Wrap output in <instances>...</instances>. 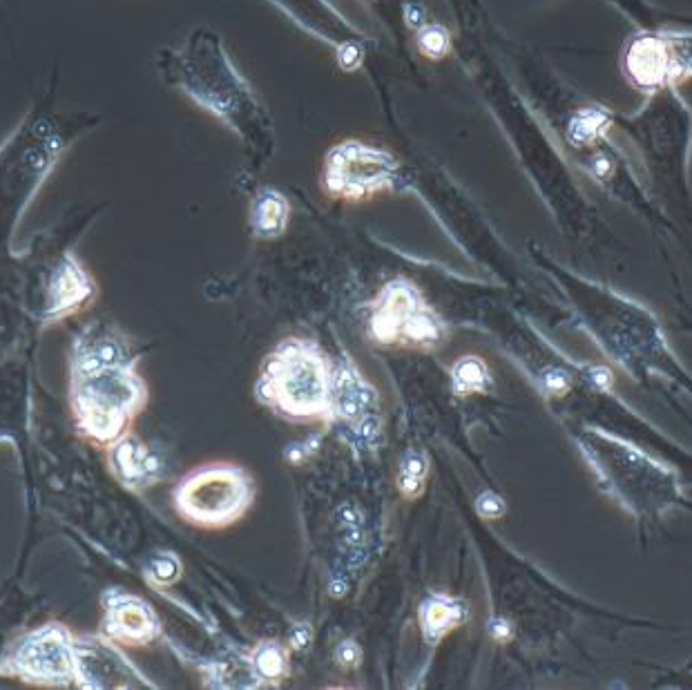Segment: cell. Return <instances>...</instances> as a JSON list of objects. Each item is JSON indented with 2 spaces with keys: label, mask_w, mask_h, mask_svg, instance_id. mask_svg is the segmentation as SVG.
I'll list each match as a JSON object with an SVG mask.
<instances>
[{
  "label": "cell",
  "mask_w": 692,
  "mask_h": 690,
  "mask_svg": "<svg viewBox=\"0 0 692 690\" xmlns=\"http://www.w3.org/2000/svg\"><path fill=\"white\" fill-rule=\"evenodd\" d=\"M451 380H454V389L458 394H478L489 382L485 362L476 356L460 358L456 362V367L451 369Z\"/></svg>",
  "instance_id": "obj_11"
},
{
  "label": "cell",
  "mask_w": 692,
  "mask_h": 690,
  "mask_svg": "<svg viewBox=\"0 0 692 690\" xmlns=\"http://www.w3.org/2000/svg\"><path fill=\"white\" fill-rule=\"evenodd\" d=\"M105 615L101 621V635L110 644L121 646H150L161 635V624L148 601L134 597L130 592L114 590L103 599Z\"/></svg>",
  "instance_id": "obj_6"
},
{
  "label": "cell",
  "mask_w": 692,
  "mask_h": 690,
  "mask_svg": "<svg viewBox=\"0 0 692 690\" xmlns=\"http://www.w3.org/2000/svg\"><path fill=\"white\" fill-rule=\"evenodd\" d=\"M467 617L465 606L456 599L445 597V594H431L420 608V626L422 635L431 646L445 639L451 630H456Z\"/></svg>",
  "instance_id": "obj_10"
},
{
  "label": "cell",
  "mask_w": 692,
  "mask_h": 690,
  "mask_svg": "<svg viewBox=\"0 0 692 690\" xmlns=\"http://www.w3.org/2000/svg\"><path fill=\"white\" fill-rule=\"evenodd\" d=\"M360 659V648L353 644V641H344L338 650V661L342 666H355Z\"/></svg>",
  "instance_id": "obj_17"
},
{
  "label": "cell",
  "mask_w": 692,
  "mask_h": 690,
  "mask_svg": "<svg viewBox=\"0 0 692 690\" xmlns=\"http://www.w3.org/2000/svg\"><path fill=\"white\" fill-rule=\"evenodd\" d=\"M369 333L378 344L431 351L445 340V324L422 300L416 286L396 280L384 286L371 304Z\"/></svg>",
  "instance_id": "obj_5"
},
{
  "label": "cell",
  "mask_w": 692,
  "mask_h": 690,
  "mask_svg": "<svg viewBox=\"0 0 692 690\" xmlns=\"http://www.w3.org/2000/svg\"><path fill=\"white\" fill-rule=\"evenodd\" d=\"M626 70L639 88L655 90L684 74L675 38L639 36L628 47Z\"/></svg>",
  "instance_id": "obj_7"
},
{
  "label": "cell",
  "mask_w": 692,
  "mask_h": 690,
  "mask_svg": "<svg viewBox=\"0 0 692 690\" xmlns=\"http://www.w3.org/2000/svg\"><path fill=\"white\" fill-rule=\"evenodd\" d=\"M146 577L152 586L157 588L175 586V583L181 579V561L170 552L157 554V557H152L148 563Z\"/></svg>",
  "instance_id": "obj_15"
},
{
  "label": "cell",
  "mask_w": 692,
  "mask_h": 690,
  "mask_svg": "<svg viewBox=\"0 0 692 690\" xmlns=\"http://www.w3.org/2000/svg\"><path fill=\"white\" fill-rule=\"evenodd\" d=\"M255 668L264 679L277 682L286 675L288 668V655L282 646L277 644H264L255 650Z\"/></svg>",
  "instance_id": "obj_14"
},
{
  "label": "cell",
  "mask_w": 692,
  "mask_h": 690,
  "mask_svg": "<svg viewBox=\"0 0 692 690\" xmlns=\"http://www.w3.org/2000/svg\"><path fill=\"white\" fill-rule=\"evenodd\" d=\"M427 481V460L420 454H407L402 458L400 476H398V490L405 498H418L425 490Z\"/></svg>",
  "instance_id": "obj_13"
},
{
  "label": "cell",
  "mask_w": 692,
  "mask_h": 690,
  "mask_svg": "<svg viewBox=\"0 0 692 690\" xmlns=\"http://www.w3.org/2000/svg\"><path fill=\"white\" fill-rule=\"evenodd\" d=\"M139 358L114 329H90L74 344L70 360V407L76 434L96 449H110L132 434L148 407V385Z\"/></svg>",
  "instance_id": "obj_1"
},
{
  "label": "cell",
  "mask_w": 692,
  "mask_h": 690,
  "mask_svg": "<svg viewBox=\"0 0 692 690\" xmlns=\"http://www.w3.org/2000/svg\"><path fill=\"white\" fill-rule=\"evenodd\" d=\"M478 512L483 514L485 519H498V516L505 512V505L496 494H483L478 498Z\"/></svg>",
  "instance_id": "obj_16"
},
{
  "label": "cell",
  "mask_w": 692,
  "mask_h": 690,
  "mask_svg": "<svg viewBox=\"0 0 692 690\" xmlns=\"http://www.w3.org/2000/svg\"><path fill=\"white\" fill-rule=\"evenodd\" d=\"M335 373L317 344L288 338L268 356L259 371L255 394L293 423H331Z\"/></svg>",
  "instance_id": "obj_2"
},
{
  "label": "cell",
  "mask_w": 692,
  "mask_h": 690,
  "mask_svg": "<svg viewBox=\"0 0 692 690\" xmlns=\"http://www.w3.org/2000/svg\"><path fill=\"white\" fill-rule=\"evenodd\" d=\"M286 213V201L280 195H268L266 199H259L255 208V230L262 237L280 235L286 226Z\"/></svg>",
  "instance_id": "obj_12"
},
{
  "label": "cell",
  "mask_w": 692,
  "mask_h": 690,
  "mask_svg": "<svg viewBox=\"0 0 692 690\" xmlns=\"http://www.w3.org/2000/svg\"><path fill=\"white\" fill-rule=\"evenodd\" d=\"M108 458L110 472L128 490H146V487L155 485L159 478V460L134 434H128L117 445H112L108 449Z\"/></svg>",
  "instance_id": "obj_9"
},
{
  "label": "cell",
  "mask_w": 692,
  "mask_h": 690,
  "mask_svg": "<svg viewBox=\"0 0 692 690\" xmlns=\"http://www.w3.org/2000/svg\"><path fill=\"white\" fill-rule=\"evenodd\" d=\"M0 677L38 688H85L79 637L61 621L23 632L0 655Z\"/></svg>",
  "instance_id": "obj_3"
},
{
  "label": "cell",
  "mask_w": 692,
  "mask_h": 690,
  "mask_svg": "<svg viewBox=\"0 0 692 690\" xmlns=\"http://www.w3.org/2000/svg\"><path fill=\"white\" fill-rule=\"evenodd\" d=\"M96 297V284L79 257L67 253L56 264L50 280V297H47L45 320L59 322L70 315L90 309Z\"/></svg>",
  "instance_id": "obj_8"
},
{
  "label": "cell",
  "mask_w": 692,
  "mask_h": 690,
  "mask_svg": "<svg viewBox=\"0 0 692 690\" xmlns=\"http://www.w3.org/2000/svg\"><path fill=\"white\" fill-rule=\"evenodd\" d=\"M255 501V483L244 467L210 463L192 469L172 492L177 514L201 530H224Z\"/></svg>",
  "instance_id": "obj_4"
}]
</instances>
